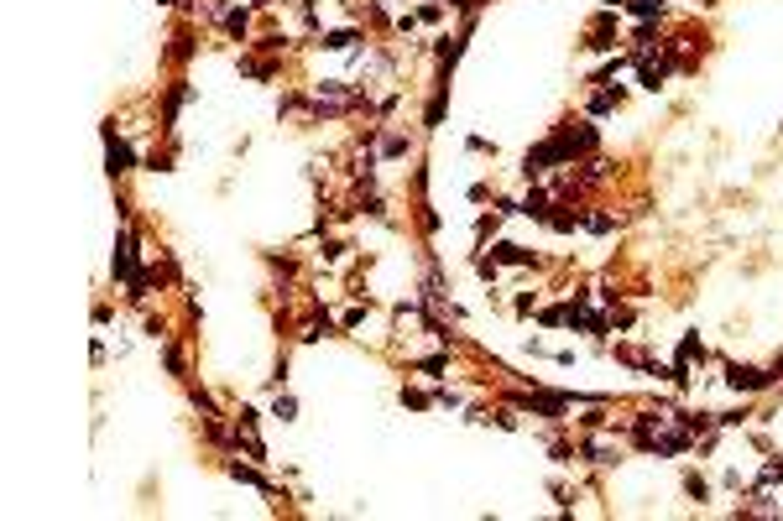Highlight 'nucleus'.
<instances>
[{
	"instance_id": "1",
	"label": "nucleus",
	"mask_w": 783,
	"mask_h": 521,
	"mask_svg": "<svg viewBox=\"0 0 783 521\" xmlns=\"http://www.w3.org/2000/svg\"><path fill=\"white\" fill-rule=\"evenodd\" d=\"M726 381H731V391H762V386H773V371H757V365H726Z\"/></svg>"
},
{
	"instance_id": "2",
	"label": "nucleus",
	"mask_w": 783,
	"mask_h": 521,
	"mask_svg": "<svg viewBox=\"0 0 783 521\" xmlns=\"http://www.w3.org/2000/svg\"><path fill=\"white\" fill-rule=\"evenodd\" d=\"M105 172H110V177L131 172V146H126V141H115V136H110V146H105Z\"/></svg>"
},
{
	"instance_id": "3",
	"label": "nucleus",
	"mask_w": 783,
	"mask_h": 521,
	"mask_svg": "<svg viewBox=\"0 0 783 521\" xmlns=\"http://www.w3.org/2000/svg\"><path fill=\"white\" fill-rule=\"evenodd\" d=\"M230 475H236L241 485H256V490H272V485H266V480L256 475V469H246V464H230Z\"/></svg>"
},
{
	"instance_id": "4",
	"label": "nucleus",
	"mask_w": 783,
	"mask_h": 521,
	"mask_svg": "<svg viewBox=\"0 0 783 521\" xmlns=\"http://www.w3.org/2000/svg\"><path fill=\"white\" fill-rule=\"evenodd\" d=\"M522 214H532V220H543V214H548V198H543V193H527V204H522Z\"/></svg>"
},
{
	"instance_id": "5",
	"label": "nucleus",
	"mask_w": 783,
	"mask_h": 521,
	"mask_svg": "<svg viewBox=\"0 0 783 521\" xmlns=\"http://www.w3.org/2000/svg\"><path fill=\"white\" fill-rule=\"evenodd\" d=\"M272 412L282 417V423H293V417H298V401H293V396H277V407H272Z\"/></svg>"
},
{
	"instance_id": "6",
	"label": "nucleus",
	"mask_w": 783,
	"mask_h": 521,
	"mask_svg": "<svg viewBox=\"0 0 783 521\" xmlns=\"http://www.w3.org/2000/svg\"><path fill=\"white\" fill-rule=\"evenodd\" d=\"M350 42H355V31H329V37H324V47H335V53L350 47Z\"/></svg>"
},
{
	"instance_id": "7",
	"label": "nucleus",
	"mask_w": 783,
	"mask_h": 521,
	"mask_svg": "<svg viewBox=\"0 0 783 521\" xmlns=\"http://www.w3.org/2000/svg\"><path fill=\"white\" fill-rule=\"evenodd\" d=\"M225 26H230V37H246V11H230Z\"/></svg>"
}]
</instances>
